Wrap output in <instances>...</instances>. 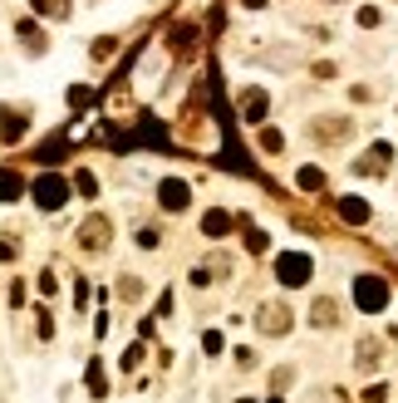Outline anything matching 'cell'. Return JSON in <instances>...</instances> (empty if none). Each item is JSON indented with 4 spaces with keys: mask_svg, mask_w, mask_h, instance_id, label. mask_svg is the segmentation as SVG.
<instances>
[{
    "mask_svg": "<svg viewBox=\"0 0 398 403\" xmlns=\"http://www.w3.org/2000/svg\"><path fill=\"white\" fill-rule=\"evenodd\" d=\"M354 295H359V305H364V310H383V305H388V285H383V280H374V275H364Z\"/></svg>",
    "mask_w": 398,
    "mask_h": 403,
    "instance_id": "obj_1",
    "label": "cell"
},
{
    "mask_svg": "<svg viewBox=\"0 0 398 403\" xmlns=\"http://www.w3.org/2000/svg\"><path fill=\"white\" fill-rule=\"evenodd\" d=\"M280 280H286V285H305L310 280V256H280Z\"/></svg>",
    "mask_w": 398,
    "mask_h": 403,
    "instance_id": "obj_2",
    "label": "cell"
},
{
    "mask_svg": "<svg viewBox=\"0 0 398 403\" xmlns=\"http://www.w3.org/2000/svg\"><path fill=\"white\" fill-rule=\"evenodd\" d=\"M35 197H40V207H60L69 197V187H64V178H40L35 182Z\"/></svg>",
    "mask_w": 398,
    "mask_h": 403,
    "instance_id": "obj_3",
    "label": "cell"
},
{
    "mask_svg": "<svg viewBox=\"0 0 398 403\" xmlns=\"http://www.w3.org/2000/svg\"><path fill=\"white\" fill-rule=\"evenodd\" d=\"M162 207L167 212H182L187 207V187L182 182H162Z\"/></svg>",
    "mask_w": 398,
    "mask_h": 403,
    "instance_id": "obj_4",
    "label": "cell"
},
{
    "mask_svg": "<svg viewBox=\"0 0 398 403\" xmlns=\"http://www.w3.org/2000/svg\"><path fill=\"white\" fill-rule=\"evenodd\" d=\"M261 325H266V329H270V334H280V329H286V310H280V305H270V310H266V320H261Z\"/></svg>",
    "mask_w": 398,
    "mask_h": 403,
    "instance_id": "obj_5",
    "label": "cell"
},
{
    "mask_svg": "<svg viewBox=\"0 0 398 403\" xmlns=\"http://www.w3.org/2000/svg\"><path fill=\"white\" fill-rule=\"evenodd\" d=\"M359 364H379V344H374V339L359 344Z\"/></svg>",
    "mask_w": 398,
    "mask_h": 403,
    "instance_id": "obj_6",
    "label": "cell"
},
{
    "mask_svg": "<svg viewBox=\"0 0 398 403\" xmlns=\"http://www.w3.org/2000/svg\"><path fill=\"white\" fill-rule=\"evenodd\" d=\"M261 108H266V94H246V119H261Z\"/></svg>",
    "mask_w": 398,
    "mask_h": 403,
    "instance_id": "obj_7",
    "label": "cell"
},
{
    "mask_svg": "<svg viewBox=\"0 0 398 403\" xmlns=\"http://www.w3.org/2000/svg\"><path fill=\"white\" fill-rule=\"evenodd\" d=\"M339 212H345L349 221H364V216H369V207H364V202H345V207H339Z\"/></svg>",
    "mask_w": 398,
    "mask_h": 403,
    "instance_id": "obj_8",
    "label": "cell"
},
{
    "mask_svg": "<svg viewBox=\"0 0 398 403\" xmlns=\"http://www.w3.org/2000/svg\"><path fill=\"white\" fill-rule=\"evenodd\" d=\"M15 192H20V182L10 178V172H0V197H15Z\"/></svg>",
    "mask_w": 398,
    "mask_h": 403,
    "instance_id": "obj_9",
    "label": "cell"
},
{
    "mask_svg": "<svg viewBox=\"0 0 398 403\" xmlns=\"http://www.w3.org/2000/svg\"><path fill=\"white\" fill-rule=\"evenodd\" d=\"M207 232H211V237H221V232H226V216H221V212H211V216H207Z\"/></svg>",
    "mask_w": 398,
    "mask_h": 403,
    "instance_id": "obj_10",
    "label": "cell"
},
{
    "mask_svg": "<svg viewBox=\"0 0 398 403\" xmlns=\"http://www.w3.org/2000/svg\"><path fill=\"white\" fill-rule=\"evenodd\" d=\"M315 320H320V325H329V320H334V305H329V300H320V305H315Z\"/></svg>",
    "mask_w": 398,
    "mask_h": 403,
    "instance_id": "obj_11",
    "label": "cell"
},
{
    "mask_svg": "<svg viewBox=\"0 0 398 403\" xmlns=\"http://www.w3.org/2000/svg\"><path fill=\"white\" fill-rule=\"evenodd\" d=\"M40 10H44V15H54V10L64 15V0H40Z\"/></svg>",
    "mask_w": 398,
    "mask_h": 403,
    "instance_id": "obj_12",
    "label": "cell"
}]
</instances>
